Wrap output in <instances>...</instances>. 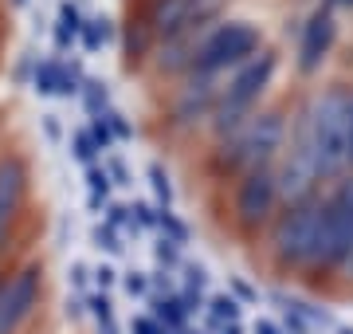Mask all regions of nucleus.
<instances>
[{
	"mask_svg": "<svg viewBox=\"0 0 353 334\" xmlns=\"http://www.w3.org/2000/svg\"><path fill=\"white\" fill-rule=\"evenodd\" d=\"M275 201H279V173H271L267 166L248 169L240 193H236V217L248 228H255V224H263L275 213Z\"/></svg>",
	"mask_w": 353,
	"mask_h": 334,
	"instance_id": "obj_7",
	"label": "nucleus"
},
{
	"mask_svg": "<svg viewBox=\"0 0 353 334\" xmlns=\"http://www.w3.org/2000/svg\"><path fill=\"white\" fill-rule=\"evenodd\" d=\"M275 67H279L275 52H255L248 63H240L232 75H228V87L220 90L216 110H212L216 130H236L243 118H252V106L259 103V95L271 87Z\"/></svg>",
	"mask_w": 353,
	"mask_h": 334,
	"instance_id": "obj_1",
	"label": "nucleus"
},
{
	"mask_svg": "<svg viewBox=\"0 0 353 334\" xmlns=\"http://www.w3.org/2000/svg\"><path fill=\"white\" fill-rule=\"evenodd\" d=\"M314 268L353 271V185L338 189L322 208V240Z\"/></svg>",
	"mask_w": 353,
	"mask_h": 334,
	"instance_id": "obj_4",
	"label": "nucleus"
},
{
	"mask_svg": "<svg viewBox=\"0 0 353 334\" xmlns=\"http://www.w3.org/2000/svg\"><path fill=\"white\" fill-rule=\"evenodd\" d=\"M279 146H283V118L279 115L243 118L240 126L232 130V141L224 146V166L228 169H259L275 157Z\"/></svg>",
	"mask_w": 353,
	"mask_h": 334,
	"instance_id": "obj_5",
	"label": "nucleus"
},
{
	"mask_svg": "<svg viewBox=\"0 0 353 334\" xmlns=\"http://www.w3.org/2000/svg\"><path fill=\"white\" fill-rule=\"evenodd\" d=\"M39 291H43V271L32 264V268H20L16 275L0 283V334H16L32 319V311L39 303Z\"/></svg>",
	"mask_w": 353,
	"mask_h": 334,
	"instance_id": "obj_6",
	"label": "nucleus"
},
{
	"mask_svg": "<svg viewBox=\"0 0 353 334\" xmlns=\"http://www.w3.org/2000/svg\"><path fill=\"white\" fill-rule=\"evenodd\" d=\"M20 197H24V166L20 161H4L0 166V228L20 208Z\"/></svg>",
	"mask_w": 353,
	"mask_h": 334,
	"instance_id": "obj_9",
	"label": "nucleus"
},
{
	"mask_svg": "<svg viewBox=\"0 0 353 334\" xmlns=\"http://www.w3.org/2000/svg\"><path fill=\"white\" fill-rule=\"evenodd\" d=\"M255 52H259V28L248 20H224V24H212L204 32L192 71L196 75H228L240 63H248Z\"/></svg>",
	"mask_w": 353,
	"mask_h": 334,
	"instance_id": "obj_2",
	"label": "nucleus"
},
{
	"mask_svg": "<svg viewBox=\"0 0 353 334\" xmlns=\"http://www.w3.org/2000/svg\"><path fill=\"white\" fill-rule=\"evenodd\" d=\"M334 36H338V24H334L330 12H314L310 20H306L303 39H299V67H303L306 75L326 63L330 48H334Z\"/></svg>",
	"mask_w": 353,
	"mask_h": 334,
	"instance_id": "obj_8",
	"label": "nucleus"
},
{
	"mask_svg": "<svg viewBox=\"0 0 353 334\" xmlns=\"http://www.w3.org/2000/svg\"><path fill=\"white\" fill-rule=\"evenodd\" d=\"M322 208L326 201H294L275 228V252L290 268H314L318 240H322Z\"/></svg>",
	"mask_w": 353,
	"mask_h": 334,
	"instance_id": "obj_3",
	"label": "nucleus"
},
{
	"mask_svg": "<svg viewBox=\"0 0 353 334\" xmlns=\"http://www.w3.org/2000/svg\"><path fill=\"white\" fill-rule=\"evenodd\" d=\"M338 4H345V8H353V0H338Z\"/></svg>",
	"mask_w": 353,
	"mask_h": 334,
	"instance_id": "obj_10",
	"label": "nucleus"
}]
</instances>
